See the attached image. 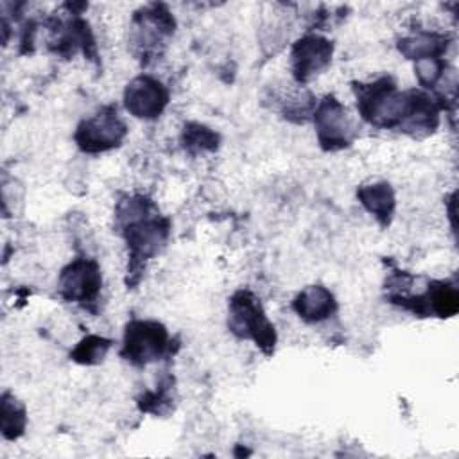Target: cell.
<instances>
[{
	"mask_svg": "<svg viewBox=\"0 0 459 459\" xmlns=\"http://www.w3.org/2000/svg\"><path fill=\"white\" fill-rule=\"evenodd\" d=\"M131 43L134 52L138 50L143 59L147 56L160 54V48L167 45V39L174 34L176 20L163 4H151L142 7L133 16Z\"/></svg>",
	"mask_w": 459,
	"mask_h": 459,
	"instance_id": "cell-8",
	"label": "cell"
},
{
	"mask_svg": "<svg viewBox=\"0 0 459 459\" xmlns=\"http://www.w3.org/2000/svg\"><path fill=\"white\" fill-rule=\"evenodd\" d=\"M228 328L235 337L253 341L265 355L274 351V325L267 319L260 299L251 290L240 289L230 298Z\"/></svg>",
	"mask_w": 459,
	"mask_h": 459,
	"instance_id": "cell-3",
	"label": "cell"
},
{
	"mask_svg": "<svg viewBox=\"0 0 459 459\" xmlns=\"http://www.w3.org/2000/svg\"><path fill=\"white\" fill-rule=\"evenodd\" d=\"M0 425L2 436L9 441L23 436L27 427V411L25 405L9 391H5L0 398Z\"/></svg>",
	"mask_w": 459,
	"mask_h": 459,
	"instance_id": "cell-16",
	"label": "cell"
},
{
	"mask_svg": "<svg viewBox=\"0 0 459 459\" xmlns=\"http://www.w3.org/2000/svg\"><path fill=\"white\" fill-rule=\"evenodd\" d=\"M292 308L305 323H321L337 312V301L326 287L308 285L296 294Z\"/></svg>",
	"mask_w": 459,
	"mask_h": 459,
	"instance_id": "cell-12",
	"label": "cell"
},
{
	"mask_svg": "<svg viewBox=\"0 0 459 459\" xmlns=\"http://www.w3.org/2000/svg\"><path fill=\"white\" fill-rule=\"evenodd\" d=\"M169 351V332L154 319H133L124 328L120 355L133 366H147Z\"/></svg>",
	"mask_w": 459,
	"mask_h": 459,
	"instance_id": "cell-4",
	"label": "cell"
},
{
	"mask_svg": "<svg viewBox=\"0 0 459 459\" xmlns=\"http://www.w3.org/2000/svg\"><path fill=\"white\" fill-rule=\"evenodd\" d=\"M109 348H111V339H106L100 335H86L70 351V359L77 364L95 366L104 360Z\"/></svg>",
	"mask_w": 459,
	"mask_h": 459,
	"instance_id": "cell-18",
	"label": "cell"
},
{
	"mask_svg": "<svg viewBox=\"0 0 459 459\" xmlns=\"http://www.w3.org/2000/svg\"><path fill=\"white\" fill-rule=\"evenodd\" d=\"M439 109L441 106L429 93L421 90H407L398 131L414 138H423L434 133L439 124Z\"/></svg>",
	"mask_w": 459,
	"mask_h": 459,
	"instance_id": "cell-11",
	"label": "cell"
},
{
	"mask_svg": "<svg viewBox=\"0 0 459 459\" xmlns=\"http://www.w3.org/2000/svg\"><path fill=\"white\" fill-rule=\"evenodd\" d=\"M425 316L452 317L459 310V294L455 283L446 280H432L423 292Z\"/></svg>",
	"mask_w": 459,
	"mask_h": 459,
	"instance_id": "cell-14",
	"label": "cell"
},
{
	"mask_svg": "<svg viewBox=\"0 0 459 459\" xmlns=\"http://www.w3.org/2000/svg\"><path fill=\"white\" fill-rule=\"evenodd\" d=\"M167 86L152 75H138L131 79L124 90V106L134 118L152 120L160 117L169 104Z\"/></svg>",
	"mask_w": 459,
	"mask_h": 459,
	"instance_id": "cell-10",
	"label": "cell"
},
{
	"mask_svg": "<svg viewBox=\"0 0 459 459\" xmlns=\"http://www.w3.org/2000/svg\"><path fill=\"white\" fill-rule=\"evenodd\" d=\"M181 143L192 154L210 152L219 147L221 136H219V133H215L213 129H210L204 124L188 122V124H185V127L181 131Z\"/></svg>",
	"mask_w": 459,
	"mask_h": 459,
	"instance_id": "cell-17",
	"label": "cell"
},
{
	"mask_svg": "<svg viewBox=\"0 0 459 459\" xmlns=\"http://www.w3.org/2000/svg\"><path fill=\"white\" fill-rule=\"evenodd\" d=\"M312 120L316 126L317 142L321 149L328 152L350 147L357 134V127L348 113V108L335 95H325L316 104Z\"/></svg>",
	"mask_w": 459,
	"mask_h": 459,
	"instance_id": "cell-5",
	"label": "cell"
},
{
	"mask_svg": "<svg viewBox=\"0 0 459 459\" xmlns=\"http://www.w3.org/2000/svg\"><path fill=\"white\" fill-rule=\"evenodd\" d=\"M115 228L127 246V273L134 274V271H140L147 260L154 258L165 247L170 221L160 213L149 197L131 195L117 204Z\"/></svg>",
	"mask_w": 459,
	"mask_h": 459,
	"instance_id": "cell-1",
	"label": "cell"
},
{
	"mask_svg": "<svg viewBox=\"0 0 459 459\" xmlns=\"http://www.w3.org/2000/svg\"><path fill=\"white\" fill-rule=\"evenodd\" d=\"M126 134V122L120 118L117 108L109 104L102 106L91 117L81 120L75 129L74 140L82 152L97 154L118 147Z\"/></svg>",
	"mask_w": 459,
	"mask_h": 459,
	"instance_id": "cell-6",
	"label": "cell"
},
{
	"mask_svg": "<svg viewBox=\"0 0 459 459\" xmlns=\"http://www.w3.org/2000/svg\"><path fill=\"white\" fill-rule=\"evenodd\" d=\"M448 38L439 32H418L398 41V50L412 61L441 57L446 52Z\"/></svg>",
	"mask_w": 459,
	"mask_h": 459,
	"instance_id": "cell-15",
	"label": "cell"
},
{
	"mask_svg": "<svg viewBox=\"0 0 459 459\" xmlns=\"http://www.w3.org/2000/svg\"><path fill=\"white\" fill-rule=\"evenodd\" d=\"M100 289L102 273L99 262L93 258L77 256L59 273L57 290L65 301L91 308V305L99 299Z\"/></svg>",
	"mask_w": 459,
	"mask_h": 459,
	"instance_id": "cell-7",
	"label": "cell"
},
{
	"mask_svg": "<svg viewBox=\"0 0 459 459\" xmlns=\"http://www.w3.org/2000/svg\"><path fill=\"white\" fill-rule=\"evenodd\" d=\"M414 74L423 88H436V84L446 74V63L443 57H427L414 61Z\"/></svg>",
	"mask_w": 459,
	"mask_h": 459,
	"instance_id": "cell-19",
	"label": "cell"
},
{
	"mask_svg": "<svg viewBox=\"0 0 459 459\" xmlns=\"http://www.w3.org/2000/svg\"><path fill=\"white\" fill-rule=\"evenodd\" d=\"M169 387L170 385H165V387H158V391H147L143 393V396L138 400V405L142 411L145 412H151V414H165L172 409V398H170V393H169Z\"/></svg>",
	"mask_w": 459,
	"mask_h": 459,
	"instance_id": "cell-20",
	"label": "cell"
},
{
	"mask_svg": "<svg viewBox=\"0 0 459 459\" xmlns=\"http://www.w3.org/2000/svg\"><path fill=\"white\" fill-rule=\"evenodd\" d=\"M357 199L368 213H371L382 228H387L393 221L396 197L394 190L387 181H375L360 185L357 188Z\"/></svg>",
	"mask_w": 459,
	"mask_h": 459,
	"instance_id": "cell-13",
	"label": "cell"
},
{
	"mask_svg": "<svg viewBox=\"0 0 459 459\" xmlns=\"http://www.w3.org/2000/svg\"><path fill=\"white\" fill-rule=\"evenodd\" d=\"M359 115L371 126L382 129H398L405 91L396 90L393 77L384 75L373 82H353Z\"/></svg>",
	"mask_w": 459,
	"mask_h": 459,
	"instance_id": "cell-2",
	"label": "cell"
},
{
	"mask_svg": "<svg viewBox=\"0 0 459 459\" xmlns=\"http://www.w3.org/2000/svg\"><path fill=\"white\" fill-rule=\"evenodd\" d=\"M333 43L319 34L299 38L290 48V72L296 82L305 84L323 74L332 61Z\"/></svg>",
	"mask_w": 459,
	"mask_h": 459,
	"instance_id": "cell-9",
	"label": "cell"
}]
</instances>
